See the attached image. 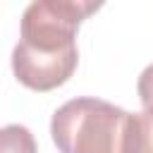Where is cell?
Returning a JSON list of instances; mask_svg holds the SVG:
<instances>
[{
	"label": "cell",
	"instance_id": "obj_1",
	"mask_svg": "<svg viewBox=\"0 0 153 153\" xmlns=\"http://www.w3.org/2000/svg\"><path fill=\"white\" fill-rule=\"evenodd\" d=\"M129 112L91 96L72 98L50 120L60 153H124Z\"/></svg>",
	"mask_w": 153,
	"mask_h": 153
},
{
	"label": "cell",
	"instance_id": "obj_2",
	"mask_svg": "<svg viewBox=\"0 0 153 153\" xmlns=\"http://www.w3.org/2000/svg\"><path fill=\"white\" fill-rule=\"evenodd\" d=\"M98 10L100 5L88 0H36L22 14L19 43L41 53L74 48L79 24Z\"/></svg>",
	"mask_w": 153,
	"mask_h": 153
},
{
	"label": "cell",
	"instance_id": "obj_3",
	"mask_svg": "<svg viewBox=\"0 0 153 153\" xmlns=\"http://www.w3.org/2000/svg\"><path fill=\"white\" fill-rule=\"evenodd\" d=\"M79 65V50L67 48L57 53H41L24 43L12 50V72L17 81L31 91H53L69 81Z\"/></svg>",
	"mask_w": 153,
	"mask_h": 153
},
{
	"label": "cell",
	"instance_id": "obj_4",
	"mask_svg": "<svg viewBox=\"0 0 153 153\" xmlns=\"http://www.w3.org/2000/svg\"><path fill=\"white\" fill-rule=\"evenodd\" d=\"M124 153H153V112H129Z\"/></svg>",
	"mask_w": 153,
	"mask_h": 153
},
{
	"label": "cell",
	"instance_id": "obj_5",
	"mask_svg": "<svg viewBox=\"0 0 153 153\" xmlns=\"http://www.w3.org/2000/svg\"><path fill=\"white\" fill-rule=\"evenodd\" d=\"M0 153H38V146L24 124H7L0 127Z\"/></svg>",
	"mask_w": 153,
	"mask_h": 153
},
{
	"label": "cell",
	"instance_id": "obj_6",
	"mask_svg": "<svg viewBox=\"0 0 153 153\" xmlns=\"http://www.w3.org/2000/svg\"><path fill=\"white\" fill-rule=\"evenodd\" d=\"M136 93H139V100L143 105V110L153 112V62L139 74V81H136Z\"/></svg>",
	"mask_w": 153,
	"mask_h": 153
}]
</instances>
